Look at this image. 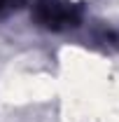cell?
<instances>
[{
	"mask_svg": "<svg viewBox=\"0 0 119 122\" xmlns=\"http://www.w3.org/2000/svg\"><path fill=\"white\" fill-rule=\"evenodd\" d=\"M23 2H26V0H0V19L7 16L9 12H14V10H19Z\"/></svg>",
	"mask_w": 119,
	"mask_h": 122,
	"instance_id": "7a4b0ae2",
	"label": "cell"
},
{
	"mask_svg": "<svg viewBox=\"0 0 119 122\" xmlns=\"http://www.w3.org/2000/svg\"><path fill=\"white\" fill-rule=\"evenodd\" d=\"M33 19L51 30L75 28L82 21L79 7L70 5L68 0H33Z\"/></svg>",
	"mask_w": 119,
	"mask_h": 122,
	"instance_id": "6da1fadb",
	"label": "cell"
}]
</instances>
